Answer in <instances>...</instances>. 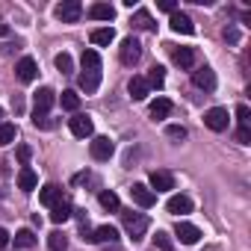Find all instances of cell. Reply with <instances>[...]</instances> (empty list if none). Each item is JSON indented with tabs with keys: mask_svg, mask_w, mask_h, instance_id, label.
<instances>
[{
	"mask_svg": "<svg viewBox=\"0 0 251 251\" xmlns=\"http://www.w3.org/2000/svg\"><path fill=\"white\" fill-rule=\"evenodd\" d=\"M89 18H92V21H112V18H115V9H112L109 3H95V6L89 9Z\"/></svg>",
	"mask_w": 251,
	"mask_h": 251,
	"instance_id": "obj_22",
	"label": "cell"
},
{
	"mask_svg": "<svg viewBox=\"0 0 251 251\" xmlns=\"http://www.w3.org/2000/svg\"><path fill=\"white\" fill-rule=\"evenodd\" d=\"M169 251H172V248H169Z\"/></svg>",
	"mask_w": 251,
	"mask_h": 251,
	"instance_id": "obj_44",
	"label": "cell"
},
{
	"mask_svg": "<svg viewBox=\"0 0 251 251\" xmlns=\"http://www.w3.org/2000/svg\"><path fill=\"white\" fill-rule=\"evenodd\" d=\"M115 239H118V230H115L112 225H100V227H95L92 236H89V242H115Z\"/></svg>",
	"mask_w": 251,
	"mask_h": 251,
	"instance_id": "obj_20",
	"label": "cell"
},
{
	"mask_svg": "<svg viewBox=\"0 0 251 251\" xmlns=\"http://www.w3.org/2000/svg\"><path fill=\"white\" fill-rule=\"evenodd\" d=\"M192 83H195L198 89H204V92H213V89H216V74L204 65V68H198V71L192 74Z\"/></svg>",
	"mask_w": 251,
	"mask_h": 251,
	"instance_id": "obj_15",
	"label": "cell"
},
{
	"mask_svg": "<svg viewBox=\"0 0 251 251\" xmlns=\"http://www.w3.org/2000/svg\"><path fill=\"white\" fill-rule=\"evenodd\" d=\"M225 39H227V42H236L239 36H236V30H225Z\"/></svg>",
	"mask_w": 251,
	"mask_h": 251,
	"instance_id": "obj_41",
	"label": "cell"
},
{
	"mask_svg": "<svg viewBox=\"0 0 251 251\" xmlns=\"http://www.w3.org/2000/svg\"><path fill=\"white\" fill-rule=\"evenodd\" d=\"M236 121H239V130H251V109L245 103L236 106Z\"/></svg>",
	"mask_w": 251,
	"mask_h": 251,
	"instance_id": "obj_32",
	"label": "cell"
},
{
	"mask_svg": "<svg viewBox=\"0 0 251 251\" xmlns=\"http://www.w3.org/2000/svg\"><path fill=\"white\" fill-rule=\"evenodd\" d=\"M15 71H18V80H21V83H33V80L39 77V65H36L33 56H24V59L15 65Z\"/></svg>",
	"mask_w": 251,
	"mask_h": 251,
	"instance_id": "obj_9",
	"label": "cell"
},
{
	"mask_svg": "<svg viewBox=\"0 0 251 251\" xmlns=\"http://www.w3.org/2000/svg\"><path fill=\"white\" fill-rule=\"evenodd\" d=\"M53 100H56L53 89H50V86H42V89L36 92V106H33V112H36V115H48V109L53 106Z\"/></svg>",
	"mask_w": 251,
	"mask_h": 251,
	"instance_id": "obj_8",
	"label": "cell"
},
{
	"mask_svg": "<svg viewBox=\"0 0 251 251\" xmlns=\"http://www.w3.org/2000/svg\"><path fill=\"white\" fill-rule=\"evenodd\" d=\"M166 210H169L172 216H186V213H192V198H186V195H172L169 204H166Z\"/></svg>",
	"mask_w": 251,
	"mask_h": 251,
	"instance_id": "obj_13",
	"label": "cell"
},
{
	"mask_svg": "<svg viewBox=\"0 0 251 251\" xmlns=\"http://www.w3.org/2000/svg\"><path fill=\"white\" fill-rule=\"evenodd\" d=\"M175 236H177L183 245H195V242L201 239V230H198L195 225H189V222H177V227H175Z\"/></svg>",
	"mask_w": 251,
	"mask_h": 251,
	"instance_id": "obj_10",
	"label": "cell"
},
{
	"mask_svg": "<svg viewBox=\"0 0 251 251\" xmlns=\"http://www.w3.org/2000/svg\"><path fill=\"white\" fill-rule=\"evenodd\" d=\"M89 151H92V157H95V160H100V163H103V160H109V157L115 154V145H112V139H109V136H95V139H92V145H89Z\"/></svg>",
	"mask_w": 251,
	"mask_h": 251,
	"instance_id": "obj_6",
	"label": "cell"
},
{
	"mask_svg": "<svg viewBox=\"0 0 251 251\" xmlns=\"http://www.w3.org/2000/svg\"><path fill=\"white\" fill-rule=\"evenodd\" d=\"M118 56H121L124 65H136V62L142 59V45H139L133 36H130V39H124L121 48H118Z\"/></svg>",
	"mask_w": 251,
	"mask_h": 251,
	"instance_id": "obj_4",
	"label": "cell"
},
{
	"mask_svg": "<svg viewBox=\"0 0 251 251\" xmlns=\"http://www.w3.org/2000/svg\"><path fill=\"white\" fill-rule=\"evenodd\" d=\"M98 201H100V207H103V210H112V213L121 207L118 195H115V192H109V189H106V192H100V198H98Z\"/></svg>",
	"mask_w": 251,
	"mask_h": 251,
	"instance_id": "obj_30",
	"label": "cell"
},
{
	"mask_svg": "<svg viewBox=\"0 0 251 251\" xmlns=\"http://www.w3.org/2000/svg\"><path fill=\"white\" fill-rule=\"evenodd\" d=\"M154 245H157V248H163V251H169V245H172L169 233H166V230H157V236H154Z\"/></svg>",
	"mask_w": 251,
	"mask_h": 251,
	"instance_id": "obj_36",
	"label": "cell"
},
{
	"mask_svg": "<svg viewBox=\"0 0 251 251\" xmlns=\"http://www.w3.org/2000/svg\"><path fill=\"white\" fill-rule=\"evenodd\" d=\"M80 15H83V6L77 3V0H65V3L56 6V18H59L62 24H77Z\"/></svg>",
	"mask_w": 251,
	"mask_h": 251,
	"instance_id": "obj_5",
	"label": "cell"
},
{
	"mask_svg": "<svg viewBox=\"0 0 251 251\" xmlns=\"http://www.w3.org/2000/svg\"><path fill=\"white\" fill-rule=\"evenodd\" d=\"M133 24H136L139 30H154V21H151V15H148L145 9H139V12L133 15Z\"/></svg>",
	"mask_w": 251,
	"mask_h": 251,
	"instance_id": "obj_34",
	"label": "cell"
},
{
	"mask_svg": "<svg viewBox=\"0 0 251 251\" xmlns=\"http://www.w3.org/2000/svg\"><path fill=\"white\" fill-rule=\"evenodd\" d=\"M169 24H172V30H175V33H180V36H192V33H195L192 18H189V15H183V12H172Z\"/></svg>",
	"mask_w": 251,
	"mask_h": 251,
	"instance_id": "obj_11",
	"label": "cell"
},
{
	"mask_svg": "<svg viewBox=\"0 0 251 251\" xmlns=\"http://www.w3.org/2000/svg\"><path fill=\"white\" fill-rule=\"evenodd\" d=\"M166 136L169 139H186V127H183V124H169V127H166Z\"/></svg>",
	"mask_w": 251,
	"mask_h": 251,
	"instance_id": "obj_35",
	"label": "cell"
},
{
	"mask_svg": "<svg viewBox=\"0 0 251 251\" xmlns=\"http://www.w3.org/2000/svg\"><path fill=\"white\" fill-rule=\"evenodd\" d=\"M68 127H71V133H74L77 139H89V136L95 133L92 118H89V115H83V112H74V115L68 118Z\"/></svg>",
	"mask_w": 251,
	"mask_h": 251,
	"instance_id": "obj_2",
	"label": "cell"
},
{
	"mask_svg": "<svg viewBox=\"0 0 251 251\" xmlns=\"http://www.w3.org/2000/svg\"><path fill=\"white\" fill-rule=\"evenodd\" d=\"M172 109H175V103H172L169 98H157V100L151 103V118H154V121H163V118L172 115Z\"/></svg>",
	"mask_w": 251,
	"mask_h": 251,
	"instance_id": "obj_18",
	"label": "cell"
},
{
	"mask_svg": "<svg viewBox=\"0 0 251 251\" xmlns=\"http://www.w3.org/2000/svg\"><path fill=\"white\" fill-rule=\"evenodd\" d=\"M77 83H80L83 92H98V86H100V71H83Z\"/></svg>",
	"mask_w": 251,
	"mask_h": 251,
	"instance_id": "obj_23",
	"label": "cell"
},
{
	"mask_svg": "<svg viewBox=\"0 0 251 251\" xmlns=\"http://www.w3.org/2000/svg\"><path fill=\"white\" fill-rule=\"evenodd\" d=\"M15 136H18L15 124H9V121H0V145H12V142H15Z\"/></svg>",
	"mask_w": 251,
	"mask_h": 251,
	"instance_id": "obj_26",
	"label": "cell"
},
{
	"mask_svg": "<svg viewBox=\"0 0 251 251\" xmlns=\"http://www.w3.org/2000/svg\"><path fill=\"white\" fill-rule=\"evenodd\" d=\"M6 33H9V27H6V24H0V36H6Z\"/></svg>",
	"mask_w": 251,
	"mask_h": 251,
	"instance_id": "obj_42",
	"label": "cell"
},
{
	"mask_svg": "<svg viewBox=\"0 0 251 251\" xmlns=\"http://www.w3.org/2000/svg\"><path fill=\"white\" fill-rule=\"evenodd\" d=\"M53 65H56V71H62V74H71V71H74V59H71L68 53H56Z\"/></svg>",
	"mask_w": 251,
	"mask_h": 251,
	"instance_id": "obj_33",
	"label": "cell"
},
{
	"mask_svg": "<svg viewBox=\"0 0 251 251\" xmlns=\"http://www.w3.org/2000/svg\"><path fill=\"white\" fill-rule=\"evenodd\" d=\"M59 198H62V189H59L56 183H48L45 189H39V201H42L45 207H53Z\"/></svg>",
	"mask_w": 251,
	"mask_h": 251,
	"instance_id": "obj_21",
	"label": "cell"
},
{
	"mask_svg": "<svg viewBox=\"0 0 251 251\" xmlns=\"http://www.w3.org/2000/svg\"><path fill=\"white\" fill-rule=\"evenodd\" d=\"M127 92H130V98L133 100H145L148 95H151V89H148V83H145V77H130V83H127Z\"/></svg>",
	"mask_w": 251,
	"mask_h": 251,
	"instance_id": "obj_16",
	"label": "cell"
},
{
	"mask_svg": "<svg viewBox=\"0 0 251 251\" xmlns=\"http://www.w3.org/2000/svg\"><path fill=\"white\" fill-rule=\"evenodd\" d=\"M148 216L145 213H124V227H127V233H130V239H142L145 236V230H148Z\"/></svg>",
	"mask_w": 251,
	"mask_h": 251,
	"instance_id": "obj_1",
	"label": "cell"
},
{
	"mask_svg": "<svg viewBox=\"0 0 251 251\" xmlns=\"http://www.w3.org/2000/svg\"><path fill=\"white\" fill-rule=\"evenodd\" d=\"M30 157H33V151H30L27 145H18V160H21V166H27V163H30Z\"/></svg>",
	"mask_w": 251,
	"mask_h": 251,
	"instance_id": "obj_38",
	"label": "cell"
},
{
	"mask_svg": "<svg viewBox=\"0 0 251 251\" xmlns=\"http://www.w3.org/2000/svg\"><path fill=\"white\" fill-rule=\"evenodd\" d=\"M59 100H62V109H68V112H77V106H80V95H77V92H71V89H68V92H62V98H59Z\"/></svg>",
	"mask_w": 251,
	"mask_h": 251,
	"instance_id": "obj_29",
	"label": "cell"
},
{
	"mask_svg": "<svg viewBox=\"0 0 251 251\" xmlns=\"http://www.w3.org/2000/svg\"><path fill=\"white\" fill-rule=\"evenodd\" d=\"M0 118H3V109H0Z\"/></svg>",
	"mask_w": 251,
	"mask_h": 251,
	"instance_id": "obj_43",
	"label": "cell"
},
{
	"mask_svg": "<svg viewBox=\"0 0 251 251\" xmlns=\"http://www.w3.org/2000/svg\"><path fill=\"white\" fill-rule=\"evenodd\" d=\"M71 213H74L71 201H68V198H59V201H56V204L50 207V222L62 225V222H68V219H71Z\"/></svg>",
	"mask_w": 251,
	"mask_h": 251,
	"instance_id": "obj_14",
	"label": "cell"
},
{
	"mask_svg": "<svg viewBox=\"0 0 251 251\" xmlns=\"http://www.w3.org/2000/svg\"><path fill=\"white\" fill-rule=\"evenodd\" d=\"M154 195L157 192H169V189H175V177L169 175V172H151V186H148Z\"/></svg>",
	"mask_w": 251,
	"mask_h": 251,
	"instance_id": "obj_12",
	"label": "cell"
},
{
	"mask_svg": "<svg viewBox=\"0 0 251 251\" xmlns=\"http://www.w3.org/2000/svg\"><path fill=\"white\" fill-rule=\"evenodd\" d=\"M9 239H12V236H9V233H6V230H3V227H0V248H3V245H6V242H9Z\"/></svg>",
	"mask_w": 251,
	"mask_h": 251,
	"instance_id": "obj_40",
	"label": "cell"
},
{
	"mask_svg": "<svg viewBox=\"0 0 251 251\" xmlns=\"http://www.w3.org/2000/svg\"><path fill=\"white\" fill-rule=\"evenodd\" d=\"M48 245H50V251H65V245H68V236H65L62 230H53V233L48 236Z\"/></svg>",
	"mask_w": 251,
	"mask_h": 251,
	"instance_id": "obj_31",
	"label": "cell"
},
{
	"mask_svg": "<svg viewBox=\"0 0 251 251\" xmlns=\"http://www.w3.org/2000/svg\"><path fill=\"white\" fill-rule=\"evenodd\" d=\"M204 124H207L210 130H216V133L227 130V124H230L227 109H225V106H213V109H207V112H204Z\"/></svg>",
	"mask_w": 251,
	"mask_h": 251,
	"instance_id": "obj_3",
	"label": "cell"
},
{
	"mask_svg": "<svg viewBox=\"0 0 251 251\" xmlns=\"http://www.w3.org/2000/svg\"><path fill=\"white\" fill-rule=\"evenodd\" d=\"M157 6H160L163 12H169V15H172V12H177V3H175V0H160Z\"/></svg>",
	"mask_w": 251,
	"mask_h": 251,
	"instance_id": "obj_39",
	"label": "cell"
},
{
	"mask_svg": "<svg viewBox=\"0 0 251 251\" xmlns=\"http://www.w3.org/2000/svg\"><path fill=\"white\" fill-rule=\"evenodd\" d=\"M145 83H148V89H163V83H166V71H163V65H151Z\"/></svg>",
	"mask_w": 251,
	"mask_h": 251,
	"instance_id": "obj_24",
	"label": "cell"
},
{
	"mask_svg": "<svg viewBox=\"0 0 251 251\" xmlns=\"http://www.w3.org/2000/svg\"><path fill=\"white\" fill-rule=\"evenodd\" d=\"M172 59H175L177 68H192L195 65V50L192 48H175L172 50Z\"/></svg>",
	"mask_w": 251,
	"mask_h": 251,
	"instance_id": "obj_17",
	"label": "cell"
},
{
	"mask_svg": "<svg viewBox=\"0 0 251 251\" xmlns=\"http://www.w3.org/2000/svg\"><path fill=\"white\" fill-rule=\"evenodd\" d=\"M33 124H36V127H53V121L48 115H36V112H33Z\"/></svg>",
	"mask_w": 251,
	"mask_h": 251,
	"instance_id": "obj_37",
	"label": "cell"
},
{
	"mask_svg": "<svg viewBox=\"0 0 251 251\" xmlns=\"http://www.w3.org/2000/svg\"><path fill=\"white\" fill-rule=\"evenodd\" d=\"M83 71H100V56L98 50H83Z\"/></svg>",
	"mask_w": 251,
	"mask_h": 251,
	"instance_id": "obj_27",
	"label": "cell"
},
{
	"mask_svg": "<svg viewBox=\"0 0 251 251\" xmlns=\"http://www.w3.org/2000/svg\"><path fill=\"white\" fill-rule=\"evenodd\" d=\"M33 245H36V233L30 227H24V230L15 233V248H33Z\"/></svg>",
	"mask_w": 251,
	"mask_h": 251,
	"instance_id": "obj_28",
	"label": "cell"
},
{
	"mask_svg": "<svg viewBox=\"0 0 251 251\" xmlns=\"http://www.w3.org/2000/svg\"><path fill=\"white\" fill-rule=\"evenodd\" d=\"M36 183H39L36 172H33L30 166H21V172H18V189H24V192H33V189H36Z\"/></svg>",
	"mask_w": 251,
	"mask_h": 251,
	"instance_id": "obj_19",
	"label": "cell"
},
{
	"mask_svg": "<svg viewBox=\"0 0 251 251\" xmlns=\"http://www.w3.org/2000/svg\"><path fill=\"white\" fill-rule=\"evenodd\" d=\"M130 198H133L142 210H148V207H154V204H157V195H154L145 183H133V186H130Z\"/></svg>",
	"mask_w": 251,
	"mask_h": 251,
	"instance_id": "obj_7",
	"label": "cell"
},
{
	"mask_svg": "<svg viewBox=\"0 0 251 251\" xmlns=\"http://www.w3.org/2000/svg\"><path fill=\"white\" fill-rule=\"evenodd\" d=\"M112 39H115V30H112V27H98V30H92V45H112Z\"/></svg>",
	"mask_w": 251,
	"mask_h": 251,
	"instance_id": "obj_25",
	"label": "cell"
}]
</instances>
